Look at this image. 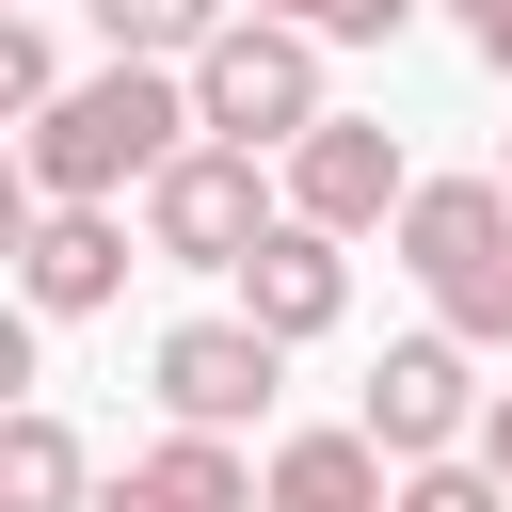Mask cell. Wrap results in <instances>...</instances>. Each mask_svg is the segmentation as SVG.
Instances as JSON below:
<instances>
[{"label":"cell","instance_id":"cell-15","mask_svg":"<svg viewBox=\"0 0 512 512\" xmlns=\"http://www.w3.org/2000/svg\"><path fill=\"white\" fill-rule=\"evenodd\" d=\"M0 96H16V112H48V96H64V64H48V16H0Z\"/></svg>","mask_w":512,"mask_h":512},{"label":"cell","instance_id":"cell-10","mask_svg":"<svg viewBox=\"0 0 512 512\" xmlns=\"http://www.w3.org/2000/svg\"><path fill=\"white\" fill-rule=\"evenodd\" d=\"M272 464H240V432H160L128 480H96V512H256Z\"/></svg>","mask_w":512,"mask_h":512},{"label":"cell","instance_id":"cell-6","mask_svg":"<svg viewBox=\"0 0 512 512\" xmlns=\"http://www.w3.org/2000/svg\"><path fill=\"white\" fill-rule=\"evenodd\" d=\"M144 384H160V416H176V432H256V416H272V384H288V336H256V320L224 304V320H176V336L144 352Z\"/></svg>","mask_w":512,"mask_h":512},{"label":"cell","instance_id":"cell-5","mask_svg":"<svg viewBox=\"0 0 512 512\" xmlns=\"http://www.w3.org/2000/svg\"><path fill=\"white\" fill-rule=\"evenodd\" d=\"M352 432H368L384 464H448V448H480V352H464L448 320H432V336H384Z\"/></svg>","mask_w":512,"mask_h":512},{"label":"cell","instance_id":"cell-7","mask_svg":"<svg viewBox=\"0 0 512 512\" xmlns=\"http://www.w3.org/2000/svg\"><path fill=\"white\" fill-rule=\"evenodd\" d=\"M288 208H304V224H336V240L400 224V208H416V160H400V128H384V112H320V128L288 144Z\"/></svg>","mask_w":512,"mask_h":512},{"label":"cell","instance_id":"cell-20","mask_svg":"<svg viewBox=\"0 0 512 512\" xmlns=\"http://www.w3.org/2000/svg\"><path fill=\"white\" fill-rule=\"evenodd\" d=\"M0 16H32V0H0Z\"/></svg>","mask_w":512,"mask_h":512},{"label":"cell","instance_id":"cell-9","mask_svg":"<svg viewBox=\"0 0 512 512\" xmlns=\"http://www.w3.org/2000/svg\"><path fill=\"white\" fill-rule=\"evenodd\" d=\"M16 288H32V320H96V304H128V208H32Z\"/></svg>","mask_w":512,"mask_h":512},{"label":"cell","instance_id":"cell-2","mask_svg":"<svg viewBox=\"0 0 512 512\" xmlns=\"http://www.w3.org/2000/svg\"><path fill=\"white\" fill-rule=\"evenodd\" d=\"M384 240H400V272L432 288V320L464 352H512V176H416V208Z\"/></svg>","mask_w":512,"mask_h":512},{"label":"cell","instance_id":"cell-12","mask_svg":"<svg viewBox=\"0 0 512 512\" xmlns=\"http://www.w3.org/2000/svg\"><path fill=\"white\" fill-rule=\"evenodd\" d=\"M0 512H96V464H80V432H64L48 400L0 416Z\"/></svg>","mask_w":512,"mask_h":512},{"label":"cell","instance_id":"cell-11","mask_svg":"<svg viewBox=\"0 0 512 512\" xmlns=\"http://www.w3.org/2000/svg\"><path fill=\"white\" fill-rule=\"evenodd\" d=\"M256 512H400V464L368 432H288L272 480H256Z\"/></svg>","mask_w":512,"mask_h":512},{"label":"cell","instance_id":"cell-17","mask_svg":"<svg viewBox=\"0 0 512 512\" xmlns=\"http://www.w3.org/2000/svg\"><path fill=\"white\" fill-rule=\"evenodd\" d=\"M448 16H464V48H480V64L512 80V0H448Z\"/></svg>","mask_w":512,"mask_h":512},{"label":"cell","instance_id":"cell-18","mask_svg":"<svg viewBox=\"0 0 512 512\" xmlns=\"http://www.w3.org/2000/svg\"><path fill=\"white\" fill-rule=\"evenodd\" d=\"M480 464H496V480H512V384H496V400H480Z\"/></svg>","mask_w":512,"mask_h":512},{"label":"cell","instance_id":"cell-8","mask_svg":"<svg viewBox=\"0 0 512 512\" xmlns=\"http://www.w3.org/2000/svg\"><path fill=\"white\" fill-rule=\"evenodd\" d=\"M224 288H240V320H256V336H288V352L352 320V256H336V224H304V208H288V224H272Z\"/></svg>","mask_w":512,"mask_h":512},{"label":"cell","instance_id":"cell-1","mask_svg":"<svg viewBox=\"0 0 512 512\" xmlns=\"http://www.w3.org/2000/svg\"><path fill=\"white\" fill-rule=\"evenodd\" d=\"M208 144V112H192V64H96V80H64L48 112H32V144H16V176H32V208H128L160 160H192Z\"/></svg>","mask_w":512,"mask_h":512},{"label":"cell","instance_id":"cell-3","mask_svg":"<svg viewBox=\"0 0 512 512\" xmlns=\"http://www.w3.org/2000/svg\"><path fill=\"white\" fill-rule=\"evenodd\" d=\"M192 112H208V144L288 160V144L336 112V96H320V32H304V16H224L208 64H192Z\"/></svg>","mask_w":512,"mask_h":512},{"label":"cell","instance_id":"cell-21","mask_svg":"<svg viewBox=\"0 0 512 512\" xmlns=\"http://www.w3.org/2000/svg\"><path fill=\"white\" fill-rule=\"evenodd\" d=\"M496 176H512V160H496Z\"/></svg>","mask_w":512,"mask_h":512},{"label":"cell","instance_id":"cell-13","mask_svg":"<svg viewBox=\"0 0 512 512\" xmlns=\"http://www.w3.org/2000/svg\"><path fill=\"white\" fill-rule=\"evenodd\" d=\"M80 16H96L112 64H208V32H224L240 0H80Z\"/></svg>","mask_w":512,"mask_h":512},{"label":"cell","instance_id":"cell-16","mask_svg":"<svg viewBox=\"0 0 512 512\" xmlns=\"http://www.w3.org/2000/svg\"><path fill=\"white\" fill-rule=\"evenodd\" d=\"M400 16H416V0H336V16H320V32H336V48H384V32H400Z\"/></svg>","mask_w":512,"mask_h":512},{"label":"cell","instance_id":"cell-14","mask_svg":"<svg viewBox=\"0 0 512 512\" xmlns=\"http://www.w3.org/2000/svg\"><path fill=\"white\" fill-rule=\"evenodd\" d=\"M400 512H512V480L480 448H448V464H400Z\"/></svg>","mask_w":512,"mask_h":512},{"label":"cell","instance_id":"cell-4","mask_svg":"<svg viewBox=\"0 0 512 512\" xmlns=\"http://www.w3.org/2000/svg\"><path fill=\"white\" fill-rule=\"evenodd\" d=\"M272 224H288V176H256V144H192L144 176V256H176V272H240Z\"/></svg>","mask_w":512,"mask_h":512},{"label":"cell","instance_id":"cell-19","mask_svg":"<svg viewBox=\"0 0 512 512\" xmlns=\"http://www.w3.org/2000/svg\"><path fill=\"white\" fill-rule=\"evenodd\" d=\"M240 16H304V32H320V16H336V0H240ZM320 48H336V32H320Z\"/></svg>","mask_w":512,"mask_h":512}]
</instances>
